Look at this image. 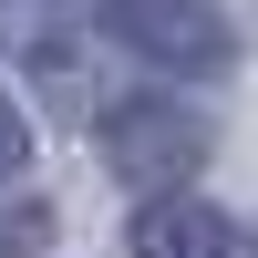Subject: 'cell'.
<instances>
[{
	"label": "cell",
	"instance_id": "6da1fadb",
	"mask_svg": "<svg viewBox=\"0 0 258 258\" xmlns=\"http://www.w3.org/2000/svg\"><path fill=\"white\" fill-rule=\"evenodd\" d=\"M103 21L145 62H165V73H227V52H238V31L217 21V0H103Z\"/></svg>",
	"mask_w": 258,
	"mask_h": 258
},
{
	"label": "cell",
	"instance_id": "7a4b0ae2",
	"mask_svg": "<svg viewBox=\"0 0 258 258\" xmlns=\"http://www.w3.org/2000/svg\"><path fill=\"white\" fill-rule=\"evenodd\" d=\"M103 155H114V176H135V186H176L186 165L207 155V124L176 114V103H124V114H103Z\"/></svg>",
	"mask_w": 258,
	"mask_h": 258
},
{
	"label": "cell",
	"instance_id": "3957f363",
	"mask_svg": "<svg viewBox=\"0 0 258 258\" xmlns=\"http://www.w3.org/2000/svg\"><path fill=\"white\" fill-rule=\"evenodd\" d=\"M135 258H248L238 217H217L207 197H155L135 217Z\"/></svg>",
	"mask_w": 258,
	"mask_h": 258
},
{
	"label": "cell",
	"instance_id": "277c9868",
	"mask_svg": "<svg viewBox=\"0 0 258 258\" xmlns=\"http://www.w3.org/2000/svg\"><path fill=\"white\" fill-rule=\"evenodd\" d=\"M41 238H52L41 207H0V258H41Z\"/></svg>",
	"mask_w": 258,
	"mask_h": 258
},
{
	"label": "cell",
	"instance_id": "5b68a950",
	"mask_svg": "<svg viewBox=\"0 0 258 258\" xmlns=\"http://www.w3.org/2000/svg\"><path fill=\"white\" fill-rule=\"evenodd\" d=\"M21 155H31V124H21V114H11V93H0V176H11Z\"/></svg>",
	"mask_w": 258,
	"mask_h": 258
}]
</instances>
